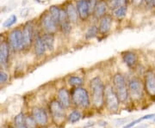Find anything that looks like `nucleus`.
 Masks as SVG:
<instances>
[{
  "mask_svg": "<svg viewBox=\"0 0 155 128\" xmlns=\"http://www.w3.org/2000/svg\"><path fill=\"white\" fill-rule=\"evenodd\" d=\"M58 101L61 103V105L65 109H68L71 105H72V101H71V95H70V90L67 89L65 87H62L61 89H58L57 91V98Z\"/></svg>",
  "mask_w": 155,
  "mask_h": 128,
  "instance_id": "nucleus-17",
  "label": "nucleus"
},
{
  "mask_svg": "<svg viewBox=\"0 0 155 128\" xmlns=\"http://www.w3.org/2000/svg\"><path fill=\"white\" fill-rule=\"evenodd\" d=\"M114 21V18L110 14V12L107 13L104 17H102L97 21V27L99 31V36H103L105 38L106 35H108L111 31L112 23Z\"/></svg>",
  "mask_w": 155,
  "mask_h": 128,
  "instance_id": "nucleus-11",
  "label": "nucleus"
},
{
  "mask_svg": "<svg viewBox=\"0 0 155 128\" xmlns=\"http://www.w3.org/2000/svg\"><path fill=\"white\" fill-rule=\"evenodd\" d=\"M41 38L43 40L45 46L48 52H54L55 49V34H56L47 33V32H41Z\"/></svg>",
  "mask_w": 155,
  "mask_h": 128,
  "instance_id": "nucleus-20",
  "label": "nucleus"
},
{
  "mask_svg": "<svg viewBox=\"0 0 155 128\" xmlns=\"http://www.w3.org/2000/svg\"><path fill=\"white\" fill-rule=\"evenodd\" d=\"M24 120H25V114L23 112H20L14 118V126H18L23 125Z\"/></svg>",
  "mask_w": 155,
  "mask_h": 128,
  "instance_id": "nucleus-29",
  "label": "nucleus"
},
{
  "mask_svg": "<svg viewBox=\"0 0 155 128\" xmlns=\"http://www.w3.org/2000/svg\"><path fill=\"white\" fill-rule=\"evenodd\" d=\"M38 26L41 32L57 34L59 32V25L50 15L48 10L44 11L38 18Z\"/></svg>",
  "mask_w": 155,
  "mask_h": 128,
  "instance_id": "nucleus-7",
  "label": "nucleus"
},
{
  "mask_svg": "<svg viewBox=\"0 0 155 128\" xmlns=\"http://www.w3.org/2000/svg\"><path fill=\"white\" fill-rule=\"evenodd\" d=\"M14 128H27V127H26L25 124H23V125H21V126H14Z\"/></svg>",
  "mask_w": 155,
  "mask_h": 128,
  "instance_id": "nucleus-35",
  "label": "nucleus"
},
{
  "mask_svg": "<svg viewBox=\"0 0 155 128\" xmlns=\"http://www.w3.org/2000/svg\"><path fill=\"white\" fill-rule=\"evenodd\" d=\"M99 36V31H98V27L97 24H91L90 25L85 33H84V39L86 40H91L96 39Z\"/></svg>",
  "mask_w": 155,
  "mask_h": 128,
  "instance_id": "nucleus-21",
  "label": "nucleus"
},
{
  "mask_svg": "<svg viewBox=\"0 0 155 128\" xmlns=\"http://www.w3.org/2000/svg\"><path fill=\"white\" fill-rule=\"evenodd\" d=\"M48 112L50 118L55 126H61L67 120L66 109L61 106L57 99H53L48 104Z\"/></svg>",
  "mask_w": 155,
  "mask_h": 128,
  "instance_id": "nucleus-5",
  "label": "nucleus"
},
{
  "mask_svg": "<svg viewBox=\"0 0 155 128\" xmlns=\"http://www.w3.org/2000/svg\"><path fill=\"white\" fill-rule=\"evenodd\" d=\"M154 120V122H155V118H154V120Z\"/></svg>",
  "mask_w": 155,
  "mask_h": 128,
  "instance_id": "nucleus-37",
  "label": "nucleus"
},
{
  "mask_svg": "<svg viewBox=\"0 0 155 128\" xmlns=\"http://www.w3.org/2000/svg\"><path fill=\"white\" fill-rule=\"evenodd\" d=\"M122 61L129 69H133L137 65L138 56L133 51H125L122 53Z\"/></svg>",
  "mask_w": 155,
  "mask_h": 128,
  "instance_id": "nucleus-19",
  "label": "nucleus"
},
{
  "mask_svg": "<svg viewBox=\"0 0 155 128\" xmlns=\"http://www.w3.org/2000/svg\"><path fill=\"white\" fill-rule=\"evenodd\" d=\"M130 0H117V7L123 5H128Z\"/></svg>",
  "mask_w": 155,
  "mask_h": 128,
  "instance_id": "nucleus-33",
  "label": "nucleus"
},
{
  "mask_svg": "<svg viewBox=\"0 0 155 128\" xmlns=\"http://www.w3.org/2000/svg\"><path fill=\"white\" fill-rule=\"evenodd\" d=\"M37 31L34 21H28L22 24V52H28L32 49V45Z\"/></svg>",
  "mask_w": 155,
  "mask_h": 128,
  "instance_id": "nucleus-4",
  "label": "nucleus"
},
{
  "mask_svg": "<svg viewBox=\"0 0 155 128\" xmlns=\"http://www.w3.org/2000/svg\"><path fill=\"white\" fill-rule=\"evenodd\" d=\"M112 86L117 94L121 103H126L129 98L127 83L122 73H116L112 78Z\"/></svg>",
  "mask_w": 155,
  "mask_h": 128,
  "instance_id": "nucleus-3",
  "label": "nucleus"
},
{
  "mask_svg": "<svg viewBox=\"0 0 155 128\" xmlns=\"http://www.w3.org/2000/svg\"><path fill=\"white\" fill-rule=\"evenodd\" d=\"M71 101L75 107L79 109H87L91 107V95L87 89L81 87H74L70 90Z\"/></svg>",
  "mask_w": 155,
  "mask_h": 128,
  "instance_id": "nucleus-2",
  "label": "nucleus"
},
{
  "mask_svg": "<svg viewBox=\"0 0 155 128\" xmlns=\"http://www.w3.org/2000/svg\"><path fill=\"white\" fill-rule=\"evenodd\" d=\"M48 11L50 13V15L54 19L58 25H59V20H60V12H61V5H50L48 9Z\"/></svg>",
  "mask_w": 155,
  "mask_h": 128,
  "instance_id": "nucleus-26",
  "label": "nucleus"
},
{
  "mask_svg": "<svg viewBox=\"0 0 155 128\" xmlns=\"http://www.w3.org/2000/svg\"><path fill=\"white\" fill-rule=\"evenodd\" d=\"M5 39L11 46L12 53L22 52V26L11 28L6 34Z\"/></svg>",
  "mask_w": 155,
  "mask_h": 128,
  "instance_id": "nucleus-6",
  "label": "nucleus"
},
{
  "mask_svg": "<svg viewBox=\"0 0 155 128\" xmlns=\"http://www.w3.org/2000/svg\"><path fill=\"white\" fill-rule=\"evenodd\" d=\"M81 117H82V115H81L80 111L78 109H74L72 112H70V114L67 115V120L70 124H75L81 120Z\"/></svg>",
  "mask_w": 155,
  "mask_h": 128,
  "instance_id": "nucleus-25",
  "label": "nucleus"
},
{
  "mask_svg": "<svg viewBox=\"0 0 155 128\" xmlns=\"http://www.w3.org/2000/svg\"><path fill=\"white\" fill-rule=\"evenodd\" d=\"M98 0H88V6L89 10H90V13H91V16H92V13L95 10V7L97 5Z\"/></svg>",
  "mask_w": 155,
  "mask_h": 128,
  "instance_id": "nucleus-31",
  "label": "nucleus"
},
{
  "mask_svg": "<svg viewBox=\"0 0 155 128\" xmlns=\"http://www.w3.org/2000/svg\"><path fill=\"white\" fill-rule=\"evenodd\" d=\"M12 51L5 38L0 40V70H5L9 67L11 62Z\"/></svg>",
  "mask_w": 155,
  "mask_h": 128,
  "instance_id": "nucleus-10",
  "label": "nucleus"
},
{
  "mask_svg": "<svg viewBox=\"0 0 155 128\" xmlns=\"http://www.w3.org/2000/svg\"><path fill=\"white\" fill-rule=\"evenodd\" d=\"M127 13V5L119 6L116 9H114L113 11H110V14L114 19L117 20H122L124 17H126Z\"/></svg>",
  "mask_w": 155,
  "mask_h": 128,
  "instance_id": "nucleus-22",
  "label": "nucleus"
},
{
  "mask_svg": "<svg viewBox=\"0 0 155 128\" xmlns=\"http://www.w3.org/2000/svg\"><path fill=\"white\" fill-rule=\"evenodd\" d=\"M24 124H25L27 128H38V125L36 124L35 120H34V118L31 116V114L25 115Z\"/></svg>",
  "mask_w": 155,
  "mask_h": 128,
  "instance_id": "nucleus-28",
  "label": "nucleus"
},
{
  "mask_svg": "<svg viewBox=\"0 0 155 128\" xmlns=\"http://www.w3.org/2000/svg\"><path fill=\"white\" fill-rule=\"evenodd\" d=\"M110 12L109 6H108V2L107 0H98L97 5L95 7V10L92 13L91 17L94 19L95 21H98L102 17H104L107 13Z\"/></svg>",
  "mask_w": 155,
  "mask_h": 128,
  "instance_id": "nucleus-18",
  "label": "nucleus"
},
{
  "mask_svg": "<svg viewBox=\"0 0 155 128\" xmlns=\"http://www.w3.org/2000/svg\"><path fill=\"white\" fill-rule=\"evenodd\" d=\"M41 31H37V33L35 36L33 45H32V50L35 55L37 58H41L43 56L46 55L47 53V48L45 46L43 40L41 38Z\"/></svg>",
  "mask_w": 155,
  "mask_h": 128,
  "instance_id": "nucleus-14",
  "label": "nucleus"
},
{
  "mask_svg": "<svg viewBox=\"0 0 155 128\" xmlns=\"http://www.w3.org/2000/svg\"><path fill=\"white\" fill-rule=\"evenodd\" d=\"M128 94L129 97L133 101H140L143 96L144 84L141 83L140 79L138 78H131L127 82Z\"/></svg>",
  "mask_w": 155,
  "mask_h": 128,
  "instance_id": "nucleus-9",
  "label": "nucleus"
},
{
  "mask_svg": "<svg viewBox=\"0 0 155 128\" xmlns=\"http://www.w3.org/2000/svg\"><path fill=\"white\" fill-rule=\"evenodd\" d=\"M90 95L91 104L99 110L104 106V89L105 84L99 76H96L90 80Z\"/></svg>",
  "mask_w": 155,
  "mask_h": 128,
  "instance_id": "nucleus-1",
  "label": "nucleus"
},
{
  "mask_svg": "<svg viewBox=\"0 0 155 128\" xmlns=\"http://www.w3.org/2000/svg\"><path fill=\"white\" fill-rule=\"evenodd\" d=\"M130 3L135 7H139L144 4V0H130Z\"/></svg>",
  "mask_w": 155,
  "mask_h": 128,
  "instance_id": "nucleus-32",
  "label": "nucleus"
},
{
  "mask_svg": "<svg viewBox=\"0 0 155 128\" xmlns=\"http://www.w3.org/2000/svg\"><path fill=\"white\" fill-rule=\"evenodd\" d=\"M72 30V24L68 20L65 22H61L59 24V32L63 35H69L71 34Z\"/></svg>",
  "mask_w": 155,
  "mask_h": 128,
  "instance_id": "nucleus-24",
  "label": "nucleus"
},
{
  "mask_svg": "<svg viewBox=\"0 0 155 128\" xmlns=\"http://www.w3.org/2000/svg\"><path fill=\"white\" fill-rule=\"evenodd\" d=\"M152 7L155 8V0H153V3H152Z\"/></svg>",
  "mask_w": 155,
  "mask_h": 128,
  "instance_id": "nucleus-36",
  "label": "nucleus"
},
{
  "mask_svg": "<svg viewBox=\"0 0 155 128\" xmlns=\"http://www.w3.org/2000/svg\"><path fill=\"white\" fill-rule=\"evenodd\" d=\"M17 22V15L15 14H12L10 17L6 19L5 22H3V28H8V29H11L16 23Z\"/></svg>",
  "mask_w": 155,
  "mask_h": 128,
  "instance_id": "nucleus-27",
  "label": "nucleus"
},
{
  "mask_svg": "<svg viewBox=\"0 0 155 128\" xmlns=\"http://www.w3.org/2000/svg\"><path fill=\"white\" fill-rule=\"evenodd\" d=\"M153 0H144V5L147 7H152Z\"/></svg>",
  "mask_w": 155,
  "mask_h": 128,
  "instance_id": "nucleus-34",
  "label": "nucleus"
},
{
  "mask_svg": "<svg viewBox=\"0 0 155 128\" xmlns=\"http://www.w3.org/2000/svg\"><path fill=\"white\" fill-rule=\"evenodd\" d=\"M75 5L78 13L79 21L85 22L91 17L88 6V0H76Z\"/></svg>",
  "mask_w": 155,
  "mask_h": 128,
  "instance_id": "nucleus-15",
  "label": "nucleus"
},
{
  "mask_svg": "<svg viewBox=\"0 0 155 128\" xmlns=\"http://www.w3.org/2000/svg\"><path fill=\"white\" fill-rule=\"evenodd\" d=\"M10 75L5 70H0V85L6 84L9 82Z\"/></svg>",
  "mask_w": 155,
  "mask_h": 128,
  "instance_id": "nucleus-30",
  "label": "nucleus"
},
{
  "mask_svg": "<svg viewBox=\"0 0 155 128\" xmlns=\"http://www.w3.org/2000/svg\"><path fill=\"white\" fill-rule=\"evenodd\" d=\"M62 5L65 8L68 21L71 22L72 25L77 24L79 21V18H78V13L75 2H73L72 0H67Z\"/></svg>",
  "mask_w": 155,
  "mask_h": 128,
  "instance_id": "nucleus-13",
  "label": "nucleus"
},
{
  "mask_svg": "<svg viewBox=\"0 0 155 128\" xmlns=\"http://www.w3.org/2000/svg\"><path fill=\"white\" fill-rule=\"evenodd\" d=\"M144 89L147 95L155 97V73L153 71H148L145 74Z\"/></svg>",
  "mask_w": 155,
  "mask_h": 128,
  "instance_id": "nucleus-16",
  "label": "nucleus"
},
{
  "mask_svg": "<svg viewBox=\"0 0 155 128\" xmlns=\"http://www.w3.org/2000/svg\"><path fill=\"white\" fill-rule=\"evenodd\" d=\"M120 101L112 84H107L104 89V106L111 113H115L120 107Z\"/></svg>",
  "mask_w": 155,
  "mask_h": 128,
  "instance_id": "nucleus-8",
  "label": "nucleus"
},
{
  "mask_svg": "<svg viewBox=\"0 0 155 128\" xmlns=\"http://www.w3.org/2000/svg\"><path fill=\"white\" fill-rule=\"evenodd\" d=\"M31 116L34 118L38 126H45L48 123V114L41 107H33L31 108Z\"/></svg>",
  "mask_w": 155,
  "mask_h": 128,
  "instance_id": "nucleus-12",
  "label": "nucleus"
},
{
  "mask_svg": "<svg viewBox=\"0 0 155 128\" xmlns=\"http://www.w3.org/2000/svg\"><path fill=\"white\" fill-rule=\"evenodd\" d=\"M67 83L72 87H81L84 85V78L78 75H72L67 78Z\"/></svg>",
  "mask_w": 155,
  "mask_h": 128,
  "instance_id": "nucleus-23",
  "label": "nucleus"
}]
</instances>
